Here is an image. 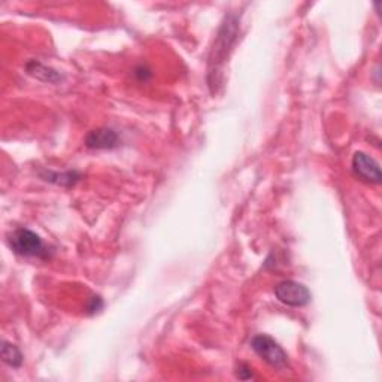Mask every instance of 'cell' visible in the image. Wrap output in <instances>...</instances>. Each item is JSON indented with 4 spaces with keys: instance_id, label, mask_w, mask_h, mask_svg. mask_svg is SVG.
<instances>
[{
    "instance_id": "cell-1",
    "label": "cell",
    "mask_w": 382,
    "mask_h": 382,
    "mask_svg": "<svg viewBox=\"0 0 382 382\" xmlns=\"http://www.w3.org/2000/svg\"><path fill=\"white\" fill-rule=\"evenodd\" d=\"M237 38V16L227 15L226 20L218 32V36L215 40V45L212 48V53L209 56V78L215 76L223 63L228 56V51L232 49Z\"/></svg>"
},
{
    "instance_id": "cell-2",
    "label": "cell",
    "mask_w": 382,
    "mask_h": 382,
    "mask_svg": "<svg viewBox=\"0 0 382 382\" xmlns=\"http://www.w3.org/2000/svg\"><path fill=\"white\" fill-rule=\"evenodd\" d=\"M10 248L23 257H47L48 250L42 237L29 230V228H16L10 235Z\"/></svg>"
},
{
    "instance_id": "cell-3",
    "label": "cell",
    "mask_w": 382,
    "mask_h": 382,
    "mask_svg": "<svg viewBox=\"0 0 382 382\" xmlns=\"http://www.w3.org/2000/svg\"><path fill=\"white\" fill-rule=\"evenodd\" d=\"M251 348L270 368L276 370H284L288 366L287 353L283 350V346L270 336L256 335L251 339Z\"/></svg>"
},
{
    "instance_id": "cell-4",
    "label": "cell",
    "mask_w": 382,
    "mask_h": 382,
    "mask_svg": "<svg viewBox=\"0 0 382 382\" xmlns=\"http://www.w3.org/2000/svg\"><path fill=\"white\" fill-rule=\"evenodd\" d=\"M275 296L279 302L291 308L307 307L312 299V294L307 285L297 281H291V279L276 284Z\"/></svg>"
},
{
    "instance_id": "cell-5",
    "label": "cell",
    "mask_w": 382,
    "mask_h": 382,
    "mask_svg": "<svg viewBox=\"0 0 382 382\" xmlns=\"http://www.w3.org/2000/svg\"><path fill=\"white\" fill-rule=\"evenodd\" d=\"M353 172L359 176L361 181L369 184H379L382 181V174L378 161L368 156L366 152L359 151L353 156Z\"/></svg>"
},
{
    "instance_id": "cell-6",
    "label": "cell",
    "mask_w": 382,
    "mask_h": 382,
    "mask_svg": "<svg viewBox=\"0 0 382 382\" xmlns=\"http://www.w3.org/2000/svg\"><path fill=\"white\" fill-rule=\"evenodd\" d=\"M86 145L91 150H112L120 145V136L114 129L100 127L87 134Z\"/></svg>"
},
{
    "instance_id": "cell-7",
    "label": "cell",
    "mask_w": 382,
    "mask_h": 382,
    "mask_svg": "<svg viewBox=\"0 0 382 382\" xmlns=\"http://www.w3.org/2000/svg\"><path fill=\"white\" fill-rule=\"evenodd\" d=\"M25 71H27V73L30 76H33V78L44 81V82L58 84L63 81V76L57 71H54L53 67H48L38 60H29L27 63H25Z\"/></svg>"
},
{
    "instance_id": "cell-8",
    "label": "cell",
    "mask_w": 382,
    "mask_h": 382,
    "mask_svg": "<svg viewBox=\"0 0 382 382\" xmlns=\"http://www.w3.org/2000/svg\"><path fill=\"white\" fill-rule=\"evenodd\" d=\"M42 180H45L48 182H53L57 185H66V187H71L73 185L76 181L80 180V174L78 172H63V174H58V172H42L40 174Z\"/></svg>"
},
{
    "instance_id": "cell-9",
    "label": "cell",
    "mask_w": 382,
    "mask_h": 382,
    "mask_svg": "<svg viewBox=\"0 0 382 382\" xmlns=\"http://www.w3.org/2000/svg\"><path fill=\"white\" fill-rule=\"evenodd\" d=\"M2 360L11 368H20L23 364V354L19 346L3 341L2 342Z\"/></svg>"
},
{
    "instance_id": "cell-10",
    "label": "cell",
    "mask_w": 382,
    "mask_h": 382,
    "mask_svg": "<svg viewBox=\"0 0 382 382\" xmlns=\"http://www.w3.org/2000/svg\"><path fill=\"white\" fill-rule=\"evenodd\" d=\"M133 75H134V78L141 81V82H147L150 78H151V69L148 66L145 64H139V66H136V69L133 71Z\"/></svg>"
},
{
    "instance_id": "cell-11",
    "label": "cell",
    "mask_w": 382,
    "mask_h": 382,
    "mask_svg": "<svg viewBox=\"0 0 382 382\" xmlns=\"http://www.w3.org/2000/svg\"><path fill=\"white\" fill-rule=\"evenodd\" d=\"M236 377L239 379H251L252 378V372L251 368L248 366L247 363H241L239 368L236 370Z\"/></svg>"
},
{
    "instance_id": "cell-12",
    "label": "cell",
    "mask_w": 382,
    "mask_h": 382,
    "mask_svg": "<svg viewBox=\"0 0 382 382\" xmlns=\"http://www.w3.org/2000/svg\"><path fill=\"white\" fill-rule=\"evenodd\" d=\"M90 302H91V307H88V312L90 313H95L99 309L104 308V302H102L100 297H91Z\"/></svg>"
}]
</instances>
